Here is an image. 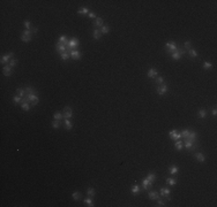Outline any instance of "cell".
<instances>
[{
  "mask_svg": "<svg viewBox=\"0 0 217 207\" xmlns=\"http://www.w3.org/2000/svg\"><path fill=\"white\" fill-rule=\"evenodd\" d=\"M24 90H26V94H27V96H31V94H36V93H37L36 90H33L31 86H27Z\"/></svg>",
  "mask_w": 217,
  "mask_h": 207,
  "instance_id": "ffe728a7",
  "label": "cell"
},
{
  "mask_svg": "<svg viewBox=\"0 0 217 207\" xmlns=\"http://www.w3.org/2000/svg\"><path fill=\"white\" fill-rule=\"evenodd\" d=\"M197 116L200 117V119H204V117L207 116V110L206 109H200L197 112Z\"/></svg>",
  "mask_w": 217,
  "mask_h": 207,
  "instance_id": "d4e9b609",
  "label": "cell"
},
{
  "mask_svg": "<svg viewBox=\"0 0 217 207\" xmlns=\"http://www.w3.org/2000/svg\"><path fill=\"white\" fill-rule=\"evenodd\" d=\"M184 48L186 50V51H188V50H191V48H192V43L189 41V40L185 41V44H184Z\"/></svg>",
  "mask_w": 217,
  "mask_h": 207,
  "instance_id": "74e56055",
  "label": "cell"
},
{
  "mask_svg": "<svg viewBox=\"0 0 217 207\" xmlns=\"http://www.w3.org/2000/svg\"><path fill=\"white\" fill-rule=\"evenodd\" d=\"M2 72H4V75L7 76V77H9L11 75H12V67L11 66L6 65L5 67H2Z\"/></svg>",
  "mask_w": 217,
  "mask_h": 207,
  "instance_id": "4fadbf2b",
  "label": "cell"
},
{
  "mask_svg": "<svg viewBox=\"0 0 217 207\" xmlns=\"http://www.w3.org/2000/svg\"><path fill=\"white\" fill-rule=\"evenodd\" d=\"M147 76L149 78H155L157 76V70L156 69H154V68H150L149 71H148V74H147Z\"/></svg>",
  "mask_w": 217,
  "mask_h": 207,
  "instance_id": "e0dca14e",
  "label": "cell"
},
{
  "mask_svg": "<svg viewBox=\"0 0 217 207\" xmlns=\"http://www.w3.org/2000/svg\"><path fill=\"white\" fill-rule=\"evenodd\" d=\"M13 101L16 104V105H17V104H21L22 103V98L19 97V96H15V97L13 98Z\"/></svg>",
  "mask_w": 217,
  "mask_h": 207,
  "instance_id": "b9f144b4",
  "label": "cell"
},
{
  "mask_svg": "<svg viewBox=\"0 0 217 207\" xmlns=\"http://www.w3.org/2000/svg\"><path fill=\"white\" fill-rule=\"evenodd\" d=\"M100 32H102V35H106V33H109V32H110V26H103L102 28H100Z\"/></svg>",
  "mask_w": 217,
  "mask_h": 207,
  "instance_id": "f546056e",
  "label": "cell"
},
{
  "mask_svg": "<svg viewBox=\"0 0 217 207\" xmlns=\"http://www.w3.org/2000/svg\"><path fill=\"white\" fill-rule=\"evenodd\" d=\"M193 144H194V142H185V147L189 151L192 149V146H193Z\"/></svg>",
  "mask_w": 217,
  "mask_h": 207,
  "instance_id": "7bdbcfd3",
  "label": "cell"
},
{
  "mask_svg": "<svg viewBox=\"0 0 217 207\" xmlns=\"http://www.w3.org/2000/svg\"><path fill=\"white\" fill-rule=\"evenodd\" d=\"M184 142H197V132L194 131V130H191L188 137L184 139Z\"/></svg>",
  "mask_w": 217,
  "mask_h": 207,
  "instance_id": "3957f363",
  "label": "cell"
},
{
  "mask_svg": "<svg viewBox=\"0 0 217 207\" xmlns=\"http://www.w3.org/2000/svg\"><path fill=\"white\" fill-rule=\"evenodd\" d=\"M23 24H24V26H26V29L27 30H30V28H31V24H30V21H24L23 22Z\"/></svg>",
  "mask_w": 217,
  "mask_h": 207,
  "instance_id": "bcb514c9",
  "label": "cell"
},
{
  "mask_svg": "<svg viewBox=\"0 0 217 207\" xmlns=\"http://www.w3.org/2000/svg\"><path fill=\"white\" fill-rule=\"evenodd\" d=\"M169 136H170V138H171L172 140H179V139L181 138V135H180V132H179L178 130H174V129L170 131Z\"/></svg>",
  "mask_w": 217,
  "mask_h": 207,
  "instance_id": "5b68a950",
  "label": "cell"
},
{
  "mask_svg": "<svg viewBox=\"0 0 217 207\" xmlns=\"http://www.w3.org/2000/svg\"><path fill=\"white\" fill-rule=\"evenodd\" d=\"M177 47H178V45L174 41H170V43H167L165 45V51H166V53H169V54H172L173 52L177 50Z\"/></svg>",
  "mask_w": 217,
  "mask_h": 207,
  "instance_id": "7a4b0ae2",
  "label": "cell"
},
{
  "mask_svg": "<svg viewBox=\"0 0 217 207\" xmlns=\"http://www.w3.org/2000/svg\"><path fill=\"white\" fill-rule=\"evenodd\" d=\"M60 58L62 61H67L68 59L71 58V55H69V53H67V52H64V53H61L60 54Z\"/></svg>",
  "mask_w": 217,
  "mask_h": 207,
  "instance_id": "83f0119b",
  "label": "cell"
},
{
  "mask_svg": "<svg viewBox=\"0 0 217 207\" xmlns=\"http://www.w3.org/2000/svg\"><path fill=\"white\" fill-rule=\"evenodd\" d=\"M203 68L206 69V70H208V69H211V68H212V65H211L210 62L206 61V62L203 63Z\"/></svg>",
  "mask_w": 217,
  "mask_h": 207,
  "instance_id": "ab89813d",
  "label": "cell"
},
{
  "mask_svg": "<svg viewBox=\"0 0 217 207\" xmlns=\"http://www.w3.org/2000/svg\"><path fill=\"white\" fill-rule=\"evenodd\" d=\"M174 146H176V149L178 151H180V150H183V140H176V144H174Z\"/></svg>",
  "mask_w": 217,
  "mask_h": 207,
  "instance_id": "836d02e7",
  "label": "cell"
},
{
  "mask_svg": "<svg viewBox=\"0 0 217 207\" xmlns=\"http://www.w3.org/2000/svg\"><path fill=\"white\" fill-rule=\"evenodd\" d=\"M163 82H164V79H163V77H161V76H158V77H156V83H157L158 85H159V84H163Z\"/></svg>",
  "mask_w": 217,
  "mask_h": 207,
  "instance_id": "7dc6e473",
  "label": "cell"
},
{
  "mask_svg": "<svg viewBox=\"0 0 217 207\" xmlns=\"http://www.w3.org/2000/svg\"><path fill=\"white\" fill-rule=\"evenodd\" d=\"M87 194L89 196V197H94L95 196V190L92 188H89L88 190H87Z\"/></svg>",
  "mask_w": 217,
  "mask_h": 207,
  "instance_id": "60d3db41",
  "label": "cell"
},
{
  "mask_svg": "<svg viewBox=\"0 0 217 207\" xmlns=\"http://www.w3.org/2000/svg\"><path fill=\"white\" fill-rule=\"evenodd\" d=\"M132 193H133V194H139V193H140V186H139L138 184L132 186Z\"/></svg>",
  "mask_w": 217,
  "mask_h": 207,
  "instance_id": "4dcf8cb0",
  "label": "cell"
},
{
  "mask_svg": "<svg viewBox=\"0 0 217 207\" xmlns=\"http://www.w3.org/2000/svg\"><path fill=\"white\" fill-rule=\"evenodd\" d=\"M27 96V94H26ZM27 97L29 98V101H30V105L31 106H36L37 104L39 103V98L37 97L36 94H31V96H27Z\"/></svg>",
  "mask_w": 217,
  "mask_h": 207,
  "instance_id": "9c48e42d",
  "label": "cell"
},
{
  "mask_svg": "<svg viewBox=\"0 0 217 207\" xmlns=\"http://www.w3.org/2000/svg\"><path fill=\"white\" fill-rule=\"evenodd\" d=\"M178 170H179V168H178V166H176V165H172V166H170V168H169V173L171 175H174L178 173Z\"/></svg>",
  "mask_w": 217,
  "mask_h": 207,
  "instance_id": "44dd1931",
  "label": "cell"
},
{
  "mask_svg": "<svg viewBox=\"0 0 217 207\" xmlns=\"http://www.w3.org/2000/svg\"><path fill=\"white\" fill-rule=\"evenodd\" d=\"M152 184L154 183H151V182H149L147 178H145L143 181H142V188H143V190L145 191H148V190H151L152 188Z\"/></svg>",
  "mask_w": 217,
  "mask_h": 207,
  "instance_id": "30bf717a",
  "label": "cell"
},
{
  "mask_svg": "<svg viewBox=\"0 0 217 207\" xmlns=\"http://www.w3.org/2000/svg\"><path fill=\"white\" fill-rule=\"evenodd\" d=\"M21 106H22V109L28 112L30 109V106H29V103H21Z\"/></svg>",
  "mask_w": 217,
  "mask_h": 207,
  "instance_id": "8d00e7d4",
  "label": "cell"
},
{
  "mask_svg": "<svg viewBox=\"0 0 217 207\" xmlns=\"http://www.w3.org/2000/svg\"><path fill=\"white\" fill-rule=\"evenodd\" d=\"M13 58H14L13 52H11V53H8V54H5V55L1 57V63H2V65H4V63H7V62H9Z\"/></svg>",
  "mask_w": 217,
  "mask_h": 207,
  "instance_id": "52a82bcc",
  "label": "cell"
},
{
  "mask_svg": "<svg viewBox=\"0 0 217 207\" xmlns=\"http://www.w3.org/2000/svg\"><path fill=\"white\" fill-rule=\"evenodd\" d=\"M81 197H82V194H81L80 191H75V192H73L72 193V198L74 199V200H80Z\"/></svg>",
  "mask_w": 217,
  "mask_h": 207,
  "instance_id": "7402d4cb",
  "label": "cell"
},
{
  "mask_svg": "<svg viewBox=\"0 0 217 207\" xmlns=\"http://www.w3.org/2000/svg\"><path fill=\"white\" fill-rule=\"evenodd\" d=\"M56 50H57V52L58 53H64V52L67 51V48H66V46L64 45V44H61V43H58L57 45H56Z\"/></svg>",
  "mask_w": 217,
  "mask_h": 207,
  "instance_id": "9a60e30c",
  "label": "cell"
},
{
  "mask_svg": "<svg viewBox=\"0 0 217 207\" xmlns=\"http://www.w3.org/2000/svg\"><path fill=\"white\" fill-rule=\"evenodd\" d=\"M16 93H17V96L21 97V98L26 97V90H24V89H17V90H16Z\"/></svg>",
  "mask_w": 217,
  "mask_h": 207,
  "instance_id": "d6a6232c",
  "label": "cell"
},
{
  "mask_svg": "<svg viewBox=\"0 0 217 207\" xmlns=\"http://www.w3.org/2000/svg\"><path fill=\"white\" fill-rule=\"evenodd\" d=\"M21 40H22L23 43H29V41L31 40V36H26V35H22Z\"/></svg>",
  "mask_w": 217,
  "mask_h": 207,
  "instance_id": "e575fe53",
  "label": "cell"
},
{
  "mask_svg": "<svg viewBox=\"0 0 217 207\" xmlns=\"http://www.w3.org/2000/svg\"><path fill=\"white\" fill-rule=\"evenodd\" d=\"M156 206H165V200H164V199L158 198V199H157V205H156Z\"/></svg>",
  "mask_w": 217,
  "mask_h": 207,
  "instance_id": "f6af8a7d",
  "label": "cell"
},
{
  "mask_svg": "<svg viewBox=\"0 0 217 207\" xmlns=\"http://www.w3.org/2000/svg\"><path fill=\"white\" fill-rule=\"evenodd\" d=\"M189 132H191V130H189V129H185V130H183V131L180 132V135H181V138H183V139H186V138L188 137V135H189Z\"/></svg>",
  "mask_w": 217,
  "mask_h": 207,
  "instance_id": "cb8c5ba5",
  "label": "cell"
},
{
  "mask_svg": "<svg viewBox=\"0 0 217 207\" xmlns=\"http://www.w3.org/2000/svg\"><path fill=\"white\" fill-rule=\"evenodd\" d=\"M16 65H17V60H16V59H12V60L8 62V66H11L12 68H13L14 66H16Z\"/></svg>",
  "mask_w": 217,
  "mask_h": 207,
  "instance_id": "ee69618b",
  "label": "cell"
},
{
  "mask_svg": "<svg viewBox=\"0 0 217 207\" xmlns=\"http://www.w3.org/2000/svg\"><path fill=\"white\" fill-rule=\"evenodd\" d=\"M166 183L169 185H171V186H174L177 184V180L176 178H166Z\"/></svg>",
  "mask_w": 217,
  "mask_h": 207,
  "instance_id": "1f68e13d",
  "label": "cell"
},
{
  "mask_svg": "<svg viewBox=\"0 0 217 207\" xmlns=\"http://www.w3.org/2000/svg\"><path fill=\"white\" fill-rule=\"evenodd\" d=\"M147 180H148L149 182H151V183H154V182L156 181V175L154 174V173L148 174V176H147Z\"/></svg>",
  "mask_w": 217,
  "mask_h": 207,
  "instance_id": "4316f807",
  "label": "cell"
},
{
  "mask_svg": "<svg viewBox=\"0 0 217 207\" xmlns=\"http://www.w3.org/2000/svg\"><path fill=\"white\" fill-rule=\"evenodd\" d=\"M195 159H196L199 162H204V161H206V156H204V154L200 153V152L195 153Z\"/></svg>",
  "mask_w": 217,
  "mask_h": 207,
  "instance_id": "ac0fdd59",
  "label": "cell"
},
{
  "mask_svg": "<svg viewBox=\"0 0 217 207\" xmlns=\"http://www.w3.org/2000/svg\"><path fill=\"white\" fill-rule=\"evenodd\" d=\"M69 55H71V58L74 59V60H80V59H81V57H82L81 52L78 51V50H73V51L69 53Z\"/></svg>",
  "mask_w": 217,
  "mask_h": 207,
  "instance_id": "7c38bea8",
  "label": "cell"
},
{
  "mask_svg": "<svg viewBox=\"0 0 217 207\" xmlns=\"http://www.w3.org/2000/svg\"><path fill=\"white\" fill-rule=\"evenodd\" d=\"M170 192H171V191H170V189L169 188H162L161 189V191H159V196L163 197V198L165 197L167 200H170V197H169V196H170Z\"/></svg>",
  "mask_w": 217,
  "mask_h": 207,
  "instance_id": "ba28073f",
  "label": "cell"
},
{
  "mask_svg": "<svg viewBox=\"0 0 217 207\" xmlns=\"http://www.w3.org/2000/svg\"><path fill=\"white\" fill-rule=\"evenodd\" d=\"M64 124H65L66 130H71V129L73 128V123H72V121H71L69 119H65V121H64Z\"/></svg>",
  "mask_w": 217,
  "mask_h": 207,
  "instance_id": "d6986e66",
  "label": "cell"
},
{
  "mask_svg": "<svg viewBox=\"0 0 217 207\" xmlns=\"http://www.w3.org/2000/svg\"><path fill=\"white\" fill-rule=\"evenodd\" d=\"M188 54L191 55V58L192 59H195V58H197V52L194 50V48H191V50H188Z\"/></svg>",
  "mask_w": 217,
  "mask_h": 207,
  "instance_id": "484cf974",
  "label": "cell"
},
{
  "mask_svg": "<svg viewBox=\"0 0 217 207\" xmlns=\"http://www.w3.org/2000/svg\"><path fill=\"white\" fill-rule=\"evenodd\" d=\"M62 115H64V119H71V117H73V109H72V107H69V106H66L65 108H64Z\"/></svg>",
  "mask_w": 217,
  "mask_h": 207,
  "instance_id": "277c9868",
  "label": "cell"
},
{
  "mask_svg": "<svg viewBox=\"0 0 217 207\" xmlns=\"http://www.w3.org/2000/svg\"><path fill=\"white\" fill-rule=\"evenodd\" d=\"M78 14H82V15H88L89 14V9L87 7H82V8H79L78 9Z\"/></svg>",
  "mask_w": 217,
  "mask_h": 207,
  "instance_id": "603a6c76",
  "label": "cell"
},
{
  "mask_svg": "<svg viewBox=\"0 0 217 207\" xmlns=\"http://www.w3.org/2000/svg\"><path fill=\"white\" fill-rule=\"evenodd\" d=\"M31 30H33V33H37V31H38V29H37V28H33Z\"/></svg>",
  "mask_w": 217,
  "mask_h": 207,
  "instance_id": "816d5d0a",
  "label": "cell"
},
{
  "mask_svg": "<svg viewBox=\"0 0 217 207\" xmlns=\"http://www.w3.org/2000/svg\"><path fill=\"white\" fill-rule=\"evenodd\" d=\"M211 114H212L214 116H216V115H217V110H216V108H214V109L211 110Z\"/></svg>",
  "mask_w": 217,
  "mask_h": 207,
  "instance_id": "f907efd6",
  "label": "cell"
},
{
  "mask_svg": "<svg viewBox=\"0 0 217 207\" xmlns=\"http://www.w3.org/2000/svg\"><path fill=\"white\" fill-rule=\"evenodd\" d=\"M92 36H94V39H96V40L100 39V37H102V32H100V30H99L98 28H94V30H92Z\"/></svg>",
  "mask_w": 217,
  "mask_h": 207,
  "instance_id": "5bb4252c",
  "label": "cell"
},
{
  "mask_svg": "<svg viewBox=\"0 0 217 207\" xmlns=\"http://www.w3.org/2000/svg\"><path fill=\"white\" fill-rule=\"evenodd\" d=\"M92 26H94V28H102V26H104V20L102 19V17H96Z\"/></svg>",
  "mask_w": 217,
  "mask_h": 207,
  "instance_id": "8fae6325",
  "label": "cell"
},
{
  "mask_svg": "<svg viewBox=\"0 0 217 207\" xmlns=\"http://www.w3.org/2000/svg\"><path fill=\"white\" fill-rule=\"evenodd\" d=\"M53 117H54V120H59V121H61L62 117H64V115H62L61 112H56L54 115H53Z\"/></svg>",
  "mask_w": 217,
  "mask_h": 207,
  "instance_id": "f1b7e54d",
  "label": "cell"
},
{
  "mask_svg": "<svg viewBox=\"0 0 217 207\" xmlns=\"http://www.w3.org/2000/svg\"><path fill=\"white\" fill-rule=\"evenodd\" d=\"M88 16H89V19H96V14L95 13H89Z\"/></svg>",
  "mask_w": 217,
  "mask_h": 207,
  "instance_id": "681fc988",
  "label": "cell"
},
{
  "mask_svg": "<svg viewBox=\"0 0 217 207\" xmlns=\"http://www.w3.org/2000/svg\"><path fill=\"white\" fill-rule=\"evenodd\" d=\"M60 125H61V121H59V120H54L52 122V127L54 129H58Z\"/></svg>",
  "mask_w": 217,
  "mask_h": 207,
  "instance_id": "d590c367",
  "label": "cell"
},
{
  "mask_svg": "<svg viewBox=\"0 0 217 207\" xmlns=\"http://www.w3.org/2000/svg\"><path fill=\"white\" fill-rule=\"evenodd\" d=\"M31 32H33V31H30V30H24V31H23V35H26V36H31Z\"/></svg>",
  "mask_w": 217,
  "mask_h": 207,
  "instance_id": "c3c4849f",
  "label": "cell"
},
{
  "mask_svg": "<svg viewBox=\"0 0 217 207\" xmlns=\"http://www.w3.org/2000/svg\"><path fill=\"white\" fill-rule=\"evenodd\" d=\"M158 198H161V196L158 193L157 191H150L149 192V199H151V200H157Z\"/></svg>",
  "mask_w": 217,
  "mask_h": 207,
  "instance_id": "2e32d148",
  "label": "cell"
},
{
  "mask_svg": "<svg viewBox=\"0 0 217 207\" xmlns=\"http://www.w3.org/2000/svg\"><path fill=\"white\" fill-rule=\"evenodd\" d=\"M167 92V85L163 83V84H159L157 86V93L159 96H164L165 93Z\"/></svg>",
  "mask_w": 217,
  "mask_h": 207,
  "instance_id": "8992f818",
  "label": "cell"
},
{
  "mask_svg": "<svg viewBox=\"0 0 217 207\" xmlns=\"http://www.w3.org/2000/svg\"><path fill=\"white\" fill-rule=\"evenodd\" d=\"M186 52H187V51L185 50L183 46H178L177 50H176V51H174V52H173V53L171 54V58L173 59L174 61H177V60H179V59H180L181 57H183V55H184Z\"/></svg>",
  "mask_w": 217,
  "mask_h": 207,
  "instance_id": "6da1fadb",
  "label": "cell"
},
{
  "mask_svg": "<svg viewBox=\"0 0 217 207\" xmlns=\"http://www.w3.org/2000/svg\"><path fill=\"white\" fill-rule=\"evenodd\" d=\"M84 202H86V204H87V206H90V207H92V206H94V201H92L91 197H89V198H87L86 200H84Z\"/></svg>",
  "mask_w": 217,
  "mask_h": 207,
  "instance_id": "f35d334b",
  "label": "cell"
}]
</instances>
